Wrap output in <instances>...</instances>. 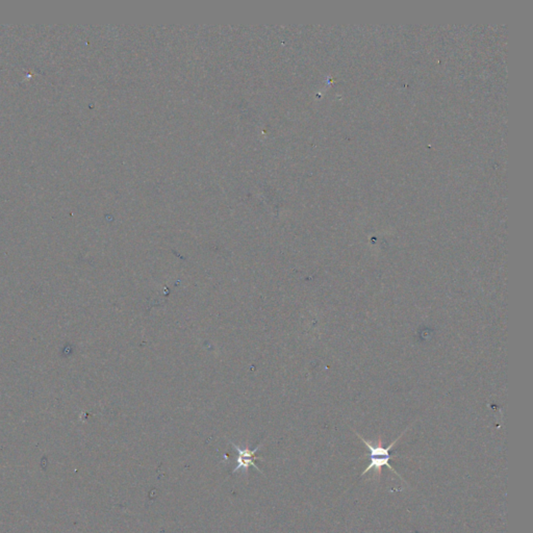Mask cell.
<instances>
[{
  "instance_id": "6da1fadb",
  "label": "cell",
  "mask_w": 533,
  "mask_h": 533,
  "mask_svg": "<svg viewBox=\"0 0 533 533\" xmlns=\"http://www.w3.org/2000/svg\"><path fill=\"white\" fill-rule=\"evenodd\" d=\"M356 435L363 440V444H365V447L369 449L370 459H371L369 466H368L367 468H365V470L363 471L362 476L365 475V473L369 472V471L375 470V472L377 473L378 478H380L381 472H382L383 467H387L390 470L393 471L394 473H396V475H398V473L394 470L393 467L390 464V460L393 458V455H391V450L393 449V447L397 444L398 440L402 437L403 433L397 438V440H394L391 445H389L387 448H385L380 443L378 445H372L369 440H365V438L361 437L358 433H356Z\"/></svg>"
},
{
  "instance_id": "7a4b0ae2",
  "label": "cell",
  "mask_w": 533,
  "mask_h": 533,
  "mask_svg": "<svg viewBox=\"0 0 533 533\" xmlns=\"http://www.w3.org/2000/svg\"><path fill=\"white\" fill-rule=\"evenodd\" d=\"M230 444L233 445V449H235V452L238 453V457L237 459H235L237 464H235V469H233V474L240 472V471L247 474L249 467H253L255 470L259 471V473L263 474V471L259 470V467L255 464V460L261 459L262 458L255 457L257 451L261 448L262 445H259L254 450H250L249 447H244V448H242V447L235 445V443L230 442Z\"/></svg>"
}]
</instances>
